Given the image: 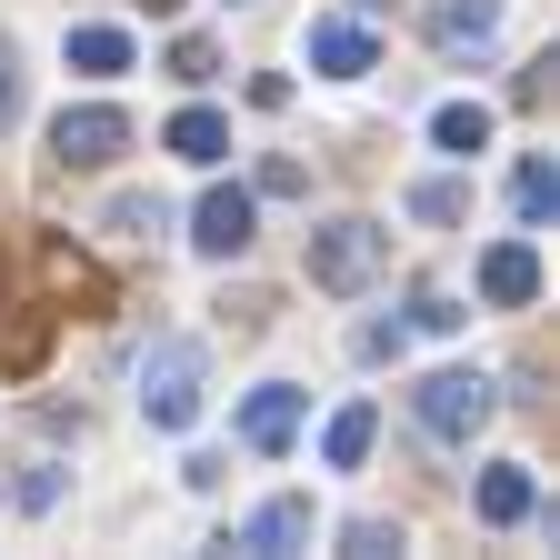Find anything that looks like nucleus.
<instances>
[{
  "mask_svg": "<svg viewBox=\"0 0 560 560\" xmlns=\"http://www.w3.org/2000/svg\"><path fill=\"white\" fill-rule=\"evenodd\" d=\"M490 410H501V390H490L480 371H431V381L410 390V420H420V431H431V441H451V451H460V441L480 431Z\"/></svg>",
  "mask_w": 560,
  "mask_h": 560,
  "instance_id": "f257e3e1",
  "label": "nucleus"
},
{
  "mask_svg": "<svg viewBox=\"0 0 560 560\" xmlns=\"http://www.w3.org/2000/svg\"><path fill=\"white\" fill-rule=\"evenodd\" d=\"M381 260H390V231L381 221H330V231H311V280H320V291H371Z\"/></svg>",
  "mask_w": 560,
  "mask_h": 560,
  "instance_id": "f03ea898",
  "label": "nucleus"
},
{
  "mask_svg": "<svg viewBox=\"0 0 560 560\" xmlns=\"http://www.w3.org/2000/svg\"><path fill=\"white\" fill-rule=\"evenodd\" d=\"M140 410H151V431H190L200 420V350L190 340H161L140 361Z\"/></svg>",
  "mask_w": 560,
  "mask_h": 560,
  "instance_id": "7ed1b4c3",
  "label": "nucleus"
},
{
  "mask_svg": "<svg viewBox=\"0 0 560 560\" xmlns=\"http://www.w3.org/2000/svg\"><path fill=\"white\" fill-rule=\"evenodd\" d=\"M120 151H130V120H120L110 101H81V110L50 120V161H60V171H110Z\"/></svg>",
  "mask_w": 560,
  "mask_h": 560,
  "instance_id": "20e7f679",
  "label": "nucleus"
},
{
  "mask_svg": "<svg viewBox=\"0 0 560 560\" xmlns=\"http://www.w3.org/2000/svg\"><path fill=\"white\" fill-rule=\"evenodd\" d=\"M241 441H250V451H291V441H301V390H291V381L250 390V400H241Z\"/></svg>",
  "mask_w": 560,
  "mask_h": 560,
  "instance_id": "39448f33",
  "label": "nucleus"
},
{
  "mask_svg": "<svg viewBox=\"0 0 560 560\" xmlns=\"http://www.w3.org/2000/svg\"><path fill=\"white\" fill-rule=\"evenodd\" d=\"M301 540H311V501H270V511H250L231 530V550H250V560H280V550H301Z\"/></svg>",
  "mask_w": 560,
  "mask_h": 560,
  "instance_id": "423d86ee",
  "label": "nucleus"
},
{
  "mask_svg": "<svg viewBox=\"0 0 560 560\" xmlns=\"http://www.w3.org/2000/svg\"><path fill=\"white\" fill-rule=\"evenodd\" d=\"M480 301H501V311L540 301V250H530V241H501V250L480 260Z\"/></svg>",
  "mask_w": 560,
  "mask_h": 560,
  "instance_id": "0eeeda50",
  "label": "nucleus"
},
{
  "mask_svg": "<svg viewBox=\"0 0 560 560\" xmlns=\"http://www.w3.org/2000/svg\"><path fill=\"white\" fill-rule=\"evenodd\" d=\"M190 241H200L210 260L250 250V190H210V200H200V221H190Z\"/></svg>",
  "mask_w": 560,
  "mask_h": 560,
  "instance_id": "6e6552de",
  "label": "nucleus"
},
{
  "mask_svg": "<svg viewBox=\"0 0 560 560\" xmlns=\"http://www.w3.org/2000/svg\"><path fill=\"white\" fill-rule=\"evenodd\" d=\"M431 40L460 60V50H490V40H501V0H441V11H431Z\"/></svg>",
  "mask_w": 560,
  "mask_h": 560,
  "instance_id": "1a4fd4ad",
  "label": "nucleus"
},
{
  "mask_svg": "<svg viewBox=\"0 0 560 560\" xmlns=\"http://www.w3.org/2000/svg\"><path fill=\"white\" fill-rule=\"evenodd\" d=\"M311 60L330 70V81H361V70H381V50H371L361 21H311Z\"/></svg>",
  "mask_w": 560,
  "mask_h": 560,
  "instance_id": "9d476101",
  "label": "nucleus"
},
{
  "mask_svg": "<svg viewBox=\"0 0 560 560\" xmlns=\"http://www.w3.org/2000/svg\"><path fill=\"white\" fill-rule=\"evenodd\" d=\"M530 501H540V490H530V470H521V460H501V470H480V521H490V530H511V521H530Z\"/></svg>",
  "mask_w": 560,
  "mask_h": 560,
  "instance_id": "9b49d317",
  "label": "nucleus"
},
{
  "mask_svg": "<svg viewBox=\"0 0 560 560\" xmlns=\"http://www.w3.org/2000/svg\"><path fill=\"white\" fill-rule=\"evenodd\" d=\"M70 70H91V81L130 70V31H110V21H81V31H70Z\"/></svg>",
  "mask_w": 560,
  "mask_h": 560,
  "instance_id": "f8f14e48",
  "label": "nucleus"
},
{
  "mask_svg": "<svg viewBox=\"0 0 560 560\" xmlns=\"http://www.w3.org/2000/svg\"><path fill=\"white\" fill-rule=\"evenodd\" d=\"M161 140H171V151H180V161H200V171H210V161H221V151H231V120H221V110H180V120H171Z\"/></svg>",
  "mask_w": 560,
  "mask_h": 560,
  "instance_id": "ddd939ff",
  "label": "nucleus"
},
{
  "mask_svg": "<svg viewBox=\"0 0 560 560\" xmlns=\"http://www.w3.org/2000/svg\"><path fill=\"white\" fill-rule=\"evenodd\" d=\"M371 431H381V410H371V400H350V410L330 420V441H320L330 470H361V460H371Z\"/></svg>",
  "mask_w": 560,
  "mask_h": 560,
  "instance_id": "4468645a",
  "label": "nucleus"
},
{
  "mask_svg": "<svg viewBox=\"0 0 560 560\" xmlns=\"http://www.w3.org/2000/svg\"><path fill=\"white\" fill-rule=\"evenodd\" d=\"M511 200H521V221H530V231H550V221H560V171H550V161H521Z\"/></svg>",
  "mask_w": 560,
  "mask_h": 560,
  "instance_id": "2eb2a0df",
  "label": "nucleus"
},
{
  "mask_svg": "<svg viewBox=\"0 0 560 560\" xmlns=\"http://www.w3.org/2000/svg\"><path fill=\"white\" fill-rule=\"evenodd\" d=\"M431 140H441V151H460V161H470L480 140H490V110H480V101H451V110L431 120Z\"/></svg>",
  "mask_w": 560,
  "mask_h": 560,
  "instance_id": "dca6fc26",
  "label": "nucleus"
},
{
  "mask_svg": "<svg viewBox=\"0 0 560 560\" xmlns=\"http://www.w3.org/2000/svg\"><path fill=\"white\" fill-rule=\"evenodd\" d=\"M110 231H120V241H161V231H171V210H161L151 190H120V200H110Z\"/></svg>",
  "mask_w": 560,
  "mask_h": 560,
  "instance_id": "f3484780",
  "label": "nucleus"
},
{
  "mask_svg": "<svg viewBox=\"0 0 560 560\" xmlns=\"http://www.w3.org/2000/svg\"><path fill=\"white\" fill-rule=\"evenodd\" d=\"M40 340H50L40 311H31V320H0V371H31V361H40Z\"/></svg>",
  "mask_w": 560,
  "mask_h": 560,
  "instance_id": "a211bd4d",
  "label": "nucleus"
},
{
  "mask_svg": "<svg viewBox=\"0 0 560 560\" xmlns=\"http://www.w3.org/2000/svg\"><path fill=\"white\" fill-rule=\"evenodd\" d=\"M171 81H221V50H210L200 31H190V40H171Z\"/></svg>",
  "mask_w": 560,
  "mask_h": 560,
  "instance_id": "6ab92c4d",
  "label": "nucleus"
},
{
  "mask_svg": "<svg viewBox=\"0 0 560 560\" xmlns=\"http://www.w3.org/2000/svg\"><path fill=\"white\" fill-rule=\"evenodd\" d=\"M410 210H420V221H441V231H451V221H460L470 200H460V180H420V190H410Z\"/></svg>",
  "mask_w": 560,
  "mask_h": 560,
  "instance_id": "aec40b11",
  "label": "nucleus"
},
{
  "mask_svg": "<svg viewBox=\"0 0 560 560\" xmlns=\"http://www.w3.org/2000/svg\"><path fill=\"white\" fill-rule=\"evenodd\" d=\"M340 550H350V560H390V550H400V530H390V521H350V530H340Z\"/></svg>",
  "mask_w": 560,
  "mask_h": 560,
  "instance_id": "412c9836",
  "label": "nucleus"
},
{
  "mask_svg": "<svg viewBox=\"0 0 560 560\" xmlns=\"http://www.w3.org/2000/svg\"><path fill=\"white\" fill-rule=\"evenodd\" d=\"M301 190H311L301 161H260V200H301Z\"/></svg>",
  "mask_w": 560,
  "mask_h": 560,
  "instance_id": "4be33fe9",
  "label": "nucleus"
},
{
  "mask_svg": "<svg viewBox=\"0 0 560 560\" xmlns=\"http://www.w3.org/2000/svg\"><path fill=\"white\" fill-rule=\"evenodd\" d=\"M410 320H420V330H460V311H451L441 291H420V301H410Z\"/></svg>",
  "mask_w": 560,
  "mask_h": 560,
  "instance_id": "5701e85b",
  "label": "nucleus"
},
{
  "mask_svg": "<svg viewBox=\"0 0 560 560\" xmlns=\"http://www.w3.org/2000/svg\"><path fill=\"white\" fill-rule=\"evenodd\" d=\"M11 101H21V60H11V40H0V120H11Z\"/></svg>",
  "mask_w": 560,
  "mask_h": 560,
  "instance_id": "b1692460",
  "label": "nucleus"
},
{
  "mask_svg": "<svg viewBox=\"0 0 560 560\" xmlns=\"http://www.w3.org/2000/svg\"><path fill=\"white\" fill-rule=\"evenodd\" d=\"M140 11H161V21H171V11H180V0H140Z\"/></svg>",
  "mask_w": 560,
  "mask_h": 560,
  "instance_id": "393cba45",
  "label": "nucleus"
},
{
  "mask_svg": "<svg viewBox=\"0 0 560 560\" xmlns=\"http://www.w3.org/2000/svg\"><path fill=\"white\" fill-rule=\"evenodd\" d=\"M350 11H390V0H350Z\"/></svg>",
  "mask_w": 560,
  "mask_h": 560,
  "instance_id": "a878e982",
  "label": "nucleus"
}]
</instances>
